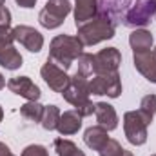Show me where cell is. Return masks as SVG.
<instances>
[{"label":"cell","instance_id":"22","mask_svg":"<svg viewBox=\"0 0 156 156\" xmlns=\"http://www.w3.org/2000/svg\"><path fill=\"white\" fill-rule=\"evenodd\" d=\"M44 107H45V105H42L38 102H27V104H24V105L20 107V115L26 118V120H29V122L40 123L42 115H44Z\"/></svg>","mask_w":156,"mask_h":156},{"label":"cell","instance_id":"15","mask_svg":"<svg viewBox=\"0 0 156 156\" xmlns=\"http://www.w3.org/2000/svg\"><path fill=\"white\" fill-rule=\"evenodd\" d=\"M98 15V0H75V24L80 26Z\"/></svg>","mask_w":156,"mask_h":156},{"label":"cell","instance_id":"26","mask_svg":"<svg viewBox=\"0 0 156 156\" xmlns=\"http://www.w3.org/2000/svg\"><path fill=\"white\" fill-rule=\"evenodd\" d=\"M0 27H11V11L5 5L0 7Z\"/></svg>","mask_w":156,"mask_h":156},{"label":"cell","instance_id":"30","mask_svg":"<svg viewBox=\"0 0 156 156\" xmlns=\"http://www.w3.org/2000/svg\"><path fill=\"white\" fill-rule=\"evenodd\" d=\"M123 156H134V154H133L131 151H127V149H125V151H123Z\"/></svg>","mask_w":156,"mask_h":156},{"label":"cell","instance_id":"7","mask_svg":"<svg viewBox=\"0 0 156 156\" xmlns=\"http://www.w3.org/2000/svg\"><path fill=\"white\" fill-rule=\"evenodd\" d=\"M89 93L96 96H109L118 98L122 94V80L120 73L111 75H94L93 80H89Z\"/></svg>","mask_w":156,"mask_h":156},{"label":"cell","instance_id":"31","mask_svg":"<svg viewBox=\"0 0 156 156\" xmlns=\"http://www.w3.org/2000/svg\"><path fill=\"white\" fill-rule=\"evenodd\" d=\"M2 118H4V111H2V107H0V122H2Z\"/></svg>","mask_w":156,"mask_h":156},{"label":"cell","instance_id":"27","mask_svg":"<svg viewBox=\"0 0 156 156\" xmlns=\"http://www.w3.org/2000/svg\"><path fill=\"white\" fill-rule=\"evenodd\" d=\"M20 7H26V9H29V7H35L37 5V0H15Z\"/></svg>","mask_w":156,"mask_h":156},{"label":"cell","instance_id":"32","mask_svg":"<svg viewBox=\"0 0 156 156\" xmlns=\"http://www.w3.org/2000/svg\"><path fill=\"white\" fill-rule=\"evenodd\" d=\"M5 5V0H0V7H4Z\"/></svg>","mask_w":156,"mask_h":156},{"label":"cell","instance_id":"6","mask_svg":"<svg viewBox=\"0 0 156 156\" xmlns=\"http://www.w3.org/2000/svg\"><path fill=\"white\" fill-rule=\"evenodd\" d=\"M13 33H11V27H0V66L9 69V71H15L22 66V55L15 49L13 45Z\"/></svg>","mask_w":156,"mask_h":156},{"label":"cell","instance_id":"24","mask_svg":"<svg viewBox=\"0 0 156 156\" xmlns=\"http://www.w3.org/2000/svg\"><path fill=\"white\" fill-rule=\"evenodd\" d=\"M123 147L120 145V142H116V140H107V144L98 151V154L100 156H123Z\"/></svg>","mask_w":156,"mask_h":156},{"label":"cell","instance_id":"28","mask_svg":"<svg viewBox=\"0 0 156 156\" xmlns=\"http://www.w3.org/2000/svg\"><path fill=\"white\" fill-rule=\"evenodd\" d=\"M9 153H11V151H9V147H7L5 144H2V142H0V156H7Z\"/></svg>","mask_w":156,"mask_h":156},{"label":"cell","instance_id":"3","mask_svg":"<svg viewBox=\"0 0 156 156\" xmlns=\"http://www.w3.org/2000/svg\"><path fill=\"white\" fill-rule=\"evenodd\" d=\"M64 100H67L75 111L82 118L91 116L94 113V104L89 100L91 93H89V80L87 76L80 75V73H75L71 80H69V85L66 87V91L62 93Z\"/></svg>","mask_w":156,"mask_h":156},{"label":"cell","instance_id":"17","mask_svg":"<svg viewBox=\"0 0 156 156\" xmlns=\"http://www.w3.org/2000/svg\"><path fill=\"white\" fill-rule=\"evenodd\" d=\"M107 129H104L102 125H93V127H89L87 131H85V134H83V142H85V145L89 147V149H93V151H100L105 144H107V140H109V136H107Z\"/></svg>","mask_w":156,"mask_h":156},{"label":"cell","instance_id":"16","mask_svg":"<svg viewBox=\"0 0 156 156\" xmlns=\"http://www.w3.org/2000/svg\"><path fill=\"white\" fill-rule=\"evenodd\" d=\"M80 127H82V116L78 115L76 111H66V113L60 115L56 131L60 134H64V136H69V134L78 133Z\"/></svg>","mask_w":156,"mask_h":156},{"label":"cell","instance_id":"19","mask_svg":"<svg viewBox=\"0 0 156 156\" xmlns=\"http://www.w3.org/2000/svg\"><path fill=\"white\" fill-rule=\"evenodd\" d=\"M60 109L56 105H45L44 107V115L40 120V125L45 129V131H55L56 125H58V120H60Z\"/></svg>","mask_w":156,"mask_h":156},{"label":"cell","instance_id":"8","mask_svg":"<svg viewBox=\"0 0 156 156\" xmlns=\"http://www.w3.org/2000/svg\"><path fill=\"white\" fill-rule=\"evenodd\" d=\"M147 122L138 111H127L123 115V131L133 145H144L147 142Z\"/></svg>","mask_w":156,"mask_h":156},{"label":"cell","instance_id":"4","mask_svg":"<svg viewBox=\"0 0 156 156\" xmlns=\"http://www.w3.org/2000/svg\"><path fill=\"white\" fill-rule=\"evenodd\" d=\"M78 29V38L83 45H94V44H100L104 40H111L115 37V31H116V26L104 15H96L94 18L83 22L76 26Z\"/></svg>","mask_w":156,"mask_h":156},{"label":"cell","instance_id":"14","mask_svg":"<svg viewBox=\"0 0 156 156\" xmlns=\"http://www.w3.org/2000/svg\"><path fill=\"white\" fill-rule=\"evenodd\" d=\"M94 115H96V122L98 125H102L107 131H115L118 127V115L115 107L107 102H98L94 104Z\"/></svg>","mask_w":156,"mask_h":156},{"label":"cell","instance_id":"5","mask_svg":"<svg viewBox=\"0 0 156 156\" xmlns=\"http://www.w3.org/2000/svg\"><path fill=\"white\" fill-rule=\"evenodd\" d=\"M69 13H71L69 0H47V4L44 5V9L38 15V22L45 29H56L64 24Z\"/></svg>","mask_w":156,"mask_h":156},{"label":"cell","instance_id":"35","mask_svg":"<svg viewBox=\"0 0 156 156\" xmlns=\"http://www.w3.org/2000/svg\"><path fill=\"white\" fill-rule=\"evenodd\" d=\"M151 156H156V154H151Z\"/></svg>","mask_w":156,"mask_h":156},{"label":"cell","instance_id":"23","mask_svg":"<svg viewBox=\"0 0 156 156\" xmlns=\"http://www.w3.org/2000/svg\"><path fill=\"white\" fill-rule=\"evenodd\" d=\"M76 62H78L76 73L83 75V76H89V75L93 73V62H94V56H93V55L82 53V55L76 58Z\"/></svg>","mask_w":156,"mask_h":156},{"label":"cell","instance_id":"20","mask_svg":"<svg viewBox=\"0 0 156 156\" xmlns=\"http://www.w3.org/2000/svg\"><path fill=\"white\" fill-rule=\"evenodd\" d=\"M55 151L58 156H85V153L78 149L76 144H73L71 140H66V138L55 140Z\"/></svg>","mask_w":156,"mask_h":156},{"label":"cell","instance_id":"36","mask_svg":"<svg viewBox=\"0 0 156 156\" xmlns=\"http://www.w3.org/2000/svg\"><path fill=\"white\" fill-rule=\"evenodd\" d=\"M154 51H156V49H154Z\"/></svg>","mask_w":156,"mask_h":156},{"label":"cell","instance_id":"1","mask_svg":"<svg viewBox=\"0 0 156 156\" xmlns=\"http://www.w3.org/2000/svg\"><path fill=\"white\" fill-rule=\"evenodd\" d=\"M98 15L115 26L140 29L151 24L156 15V0H98Z\"/></svg>","mask_w":156,"mask_h":156},{"label":"cell","instance_id":"18","mask_svg":"<svg viewBox=\"0 0 156 156\" xmlns=\"http://www.w3.org/2000/svg\"><path fill=\"white\" fill-rule=\"evenodd\" d=\"M153 35L151 31L147 29H134L129 37V45L133 49V53H138V51H149L153 47Z\"/></svg>","mask_w":156,"mask_h":156},{"label":"cell","instance_id":"21","mask_svg":"<svg viewBox=\"0 0 156 156\" xmlns=\"http://www.w3.org/2000/svg\"><path fill=\"white\" fill-rule=\"evenodd\" d=\"M138 113H140L142 118L147 122V125L153 123V118H154V115H156V94H147V96L142 98Z\"/></svg>","mask_w":156,"mask_h":156},{"label":"cell","instance_id":"25","mask_svg":"<svg viewBox=\"0 0 156 156\" xmlns=\"http://www.w3.org/2000/svg\"><path fill=\"white\" fill-rule=\"evenodd\" d=\"M22 156H49V153L44 145H27L22 151Z\"/></svg>","mask_w":156,"mask_h":156},{"label":"cell","instance_id":"33","mask_svg":"<svg viewBox=\"0 0 156 156\" xmlns=\"http://www.w3.org/2000/svg\"><path fill=\"white\" fill-rule=\"evenodd\" d=\"M7 156H15V154H13V153H9V154H7Z\"/></svg>","mask_w":156,"mask_h":156},{"label":"cell","instance_id":"2","mask_svg":"<svg viewBox=\"0 0 156 156\" xmlns=\"http://www.w3.org/2000/svg\"><path fill=\"white\" fill-rule=\"evenodd\" d=\"M82 49H83V44L80 42L78 37L58 35L51 40L47 60H51L62 69H69L75 64V60L82 55Z\"/></svg>","mask_w":156,"mask_h":156},{"label":"cell","instance_id":"11","mask_svg":"<svg viewBox=\"0 0 156 156\" xmlns=\"http://www.w3.org/2000/svg\"><path fill=\"white\" fill-rule=\"evenodd\" d=\"M15 42H18L20 45H24L27 51L31 53H40L44 47V37L40 35L35 27L29 26H16L11 29Z\"/></svg>","mask_w":156,"mask_h":156},{"label":"cell","instance_id":"12","mask_svg":"<svg viewBox=\"0 0 156 156\" xmlns=\"http://www.w3.org/2000/svg\"><path fill=\"white\" fill-rule=\"evenodd\" d=\"M7 89L22 98H26L27 102H38L40 94H42L40 87L29 76H13L7 82Z\"/></svg>","mask_w":156,"mask_h":156},{"label":"cell","instance_id":"29","mask_svg":"<svg viewBox=\"0 0 156 156\" xmlns=\"http://www.w3.org/2000/svg\"><path fill=\"white\" fill-rule=\"evenodd\" d=\"M4 87H5V78H4V75H2V73H0V91H2Z\"/></svg>","mask_w":156,"mask_h":156},{"label":"cell","instance_id":"10","mask_svg":"<svg viewBox=\"0 0 156 156\" xmlns=\"http://www.w3.org/2000/svg\"><path fill=\"white\" fill-rule=\"evenodd\" d=\"M40 75L44 78V82H45L55 93H60V94L66 91V87L69 85V80H71V76L66 73V69L58 67V66L53 64L51 60H47V62L42 66Z\"/></svg>","mask_w":156,"mask_h":156},{"label":"cell","instance_id":"34","mask_svg":"<svg viewBox=\"0 0 156 156\" xmlns=\"http://www.w3.org/2000/svg\"><path fill=\"white\" fill-rule=\"evenodd\" d=\"M154 20H156V15H154Z\"/></svg>","mask_w":156,"mask_h":156},{"label":"cell","instance_id":"13","mask_svg":"<svg viewBox=\"0 0 156 156\" xmlns=\"http://www.w3.org/2000/svg\"><path fill=\"white\" fill-rule=\"evenodd\" d=\"M133 62L136 71L149 82L156 83V51H138L133 53Z\"/></svg>","mask_w":156,"mask_h":156},{"label":"cell","instance_id":"9","mask_svg":"<svg viewBox=\"0 0 156 156\" xmlns=\"http://www.w3.org/2000/svg\"><path fill=\"white\" fill-rule=\"evenodd\" d=\"M122 64V55L116 47H105L94 55L93 62V73L94 75H111L118 73V67Z\"/></svg>","mask_w":156,"mask_h":156}]
</instances>
